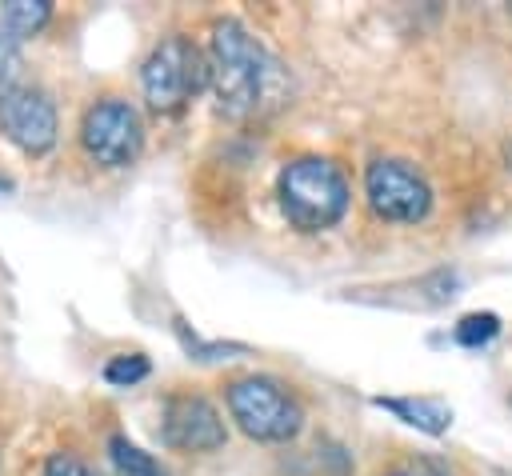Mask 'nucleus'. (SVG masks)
Listing matches in <instances>:
<instances>
[{
  "label": "nucleus",
  "mask_w": 512,
  "mask_h": 476,
  "mask_svg": "<svg viewBox=\"0 0 512 476\" xmlns=\"http://www.w3.org/2000/svg\"><path fill=\"white\" fill-rule=\"evenodd\" d=\"M208 88L220 116L252 120L284 100V68L240 20H216L208 36Z\"/></svg>",
  "instance_id": "obj_1"
},
{
  "label": "nucleus",
  "mask_w": 512,
  "mask_h": 476,
  "mask_svg": "<svg viewBox=\"0 0 512 476\" xmlns=\"http://www.w3.org/2000/svg\"><path fill=\"white\" fill-rule=\"evenodd\" d=\"M276 200L296 232H324L344 220L352 192L328 156H296L276 176Z\"/></svg>",
  "instance_id": "obj_2"
},
{
  "label": "nucleus",
  "mask_w": 512,
  "mask_h": 476,
  "mask_svg": "<svg viewBox=\"0 0 512 476\" xmlns=\"http://www.w3.org/2000/svg\"><path fill=\"white\" fill-rule=\"evenodd\" d=\"M224 400H228V416L248 440L288 444L304 428V404L272 376H240L228 384Z\"/></svg>",
  "instance_id": "obj_3"
},
{
  "label": "nucleus",
  "mask_w": 512,
  "mask_h": 476,
  "mask_svg": "<svg viewBox=\"0 0 512 476\" xmlns=\"http://www.w3.org/2000/svg\"><path fill=\"white\" fill-rule=\"evenodd\" d=\"M144 100L156 116H176L200 88H208V56L188 36H164L140 68Z\"/></svg>",
  "instance_id": "obj_4"
},
{
  "label": "nucleus",
  "mask_w": 512,
  "mask_h": 476,
  "mask_svg": "<svg viewBox=\"0 0 512 476\" xmlns=\"http://www.w3.org/2000/svg\"><path fill=\"white\" fill-rule=\"evenodd\" d=\"M80 148L100 168H128L144 148V120L124 96H100L80 120Z\"/></svg>",
  "instance_id": "obj_5"
},
{
  "label": "nucleus",
  "mask_w": 512,
  "mask_h": 476,
  "mask_svg": "<svg viewBox=\"0 0 512 476\" xmlns=\"http://www.w3.org/2000/svg\"><path fill=\"white\" fill-rule=\"evenodd\" d=\"M364 196L368 208L392 224H416L432 208V188L420 176V168L396 156H380L364 168Z\"/></svg>",
  "instance_id": "obj_6"
},
{
  "label": "nucleus",
  "mask_w": 512,
  "mask_h": 476,
  "mask_svg": "<svg viewBox=\"0 0 512 476\" xmlns=\"http://www.w3.org/2000/svg\"><path fill=\"white\" fill-rule=\"evenodd\" d=\"M160 440L172 452H216L228 440V428L216 412V404L204 392L180 388L164 396L160 408Z\"/></svg>",
  "instance_id": "obj_7"
},
{
  "label": "nucleus",
  "mask_w": 512,
  "mask_h": 476,
  "mask_svg": "<svg viewBox=\"0 0 512 476\" xmlns=\"http://www.w3.org/2000/svg\"><path fill=\"white\" fill-rule=\"evenodd\" d=\"M0 132L8 136V144H16L24 156H48L56 148V104L44 88L36 84H16L12 92L0 96Z\"/></svg>",
  "instance_id": "obj_8"
},
{
  "label": "nucleus",
  "mask_w": 512,
  "mask_h": 476,
  "mask_svg": "<svg viewBox=\"0 0 512 476\" xmlns=\"http://www.w3.org/2000/svg\"><path fill=\"white\" fill-rule=\"evenodd\" d=\"M376 404H380L384 412L400 416L404 424L428 432V436H440V432H448V424H452V408H448L444 400H436V396H376Z\"/></svg>",
  "instance_id": "obj_9"
},
{
  "label": "nucleus",
  "mask_w": 512,
  "mask_h": 476,
  "mask_svg": "<svg viewBox=\"0 0 512 476\" xmlns=\"http://www.w3.org/2000/svg\"><path fill=\"white\" fill-rule=\"evenodd\" d=\"M48 20H52V4H48V0H8V4H0V24H4L16 40L36 36Z\"/></svg>",
  "instance_id": "obj_10"
},
{
  "label": "nucleus",
  "mask_w": 512,
  "mask_h": 476,
  "mask_svg": "<svg viewBox=\"0 0 512 476\" xmlns=\"http://www.w3.org/2000/svg\"><path fill=\"white\" fill-rule=\"evenodd\" d=\"M108 456L116 476H168L144 448H136L128 436H108Z\"/></svg>",
  "instance_id": "obj_11"
},
{
  "label": "nucleus",
  "mask_w": 512,
  "mask_h": 476,
  "mask_svg": "<svg viewBox=\"0 0 512 476\" xmlns=\"http://www.w3.org/2000/svg\"><path fill=\"white\" fill-rule=\"evenodd\" d=\"M500 332V316L496 312H468V316H460V324H456V344H464V348H480V344H488L492 336Z\"/></svg>",
  "instance_id": "obj_12"
},
{
  "label": "nucleus",
  "mask_w": 512,
  "mask_h": 476,
  "mask_svg": "<svg viewBox=\"0 0 512 476\" xmlns=\"http://www.w3.org/2000/svg\"><path fill=\"white\" fill-rule=\"evenodd\" d=\"M144 376H148V356H140V352H132V356H112V360L104 364V380L116 384V388H132V384H140Z\"/></svg>",
  "instance_id": "obj_13"
},
{
  "label": "nucleus",
  "mask_w": 512,
  "mask_h": 476,
  "mask_svg": "<svg viewBox=\"0 0 512 476\" xmlns=\"http://www.w3.org/2000/svg\"><path fill=\"white\" fill-rule=\"evenodd\" d=\"M20 68H24V56H20V40L0 24V96L12 92L20 84Z\"/></svg>",
  "instance_id": "obj_14"
},
{
  "label": "nucleus",
  "mask_w": 512,
  "mask_h": 476,
  "mask_svg": "<svg viewBox=\"0 0 512 476\" xmlns=\"http://www.w3.org/2000/svg\"><path fill=\"white\" fill-rule=\"evenodd\" d=\"M176 336L180 344L196 356V360H220V356H232V352H244V344H220V340H200L196 332H188L180 320H176Z\"/></svg>",
  "instance_id": "obj_15"
},
{
  "label": "nucleus",
  "mask_w": 512,
  "mask_h": 476,
  "mask_svg": "<svg viewBox=\"0 0 512 476\" xmlns=\"http://www.w3.org/2000/svg\"><path fill=\"white\" fill-rule=\"evenodd\" d=\"M384 476H456L444 460H432V456H412V460H400L392 464Z\"/></svg>",
  "instance_id": "obj_16"
},
{
  "label": "nucleus",
  "mask_w": 512,
  "mask_h": 476,
  "mask_svg": "<svg viewBox=\"0 0 512 476\" xmlns=\"http://www.w3.org/2000/svg\"><path fill=\"white\" fill-rule=\"evenodd\" d=\"M44 476H100L88 460H80V456H72V452H52L48 460H44Z\"/></svg>",
  "instance_id": "obj_17"
},
{
  "label": "nucleus",
  "mask_w": 512,
  "mask_h": 476,
  "mask_svg": "<svg viewBox=\"0 0 512 476\" xmlns=\"http://www.w3.org/2000/svg\"><path fill=\"white\" fill-rule=\"evenodd\" d=\"M504 156H508V168H512V140H508V152Z\"/></svg>",
  "instance_id": "obj_18"
}]
</instances>
